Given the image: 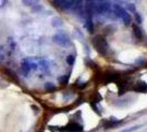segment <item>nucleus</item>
Returning a JSON list of instances; mask_svg holds the SVG:
<instances>
[{"instance_id":"nucleus-5","label":"nucleus","mask_w":147,"mask_h":132,"mask_svg":"<svg viewBox=\"0 0 147 132\" xmlns=\"http://www.w3.org/2000/svg\"><path fill=\"white\" fill-rule=\"evenodd\" d=\"M85 12H86V15H90V17H92V15L96 12L95 0H85Z\"/></svg>"},{"instance_id":"nucleus-1","label":"nucleus","mask_w":147,"mask_h":132,"mask_svg":"<svg viewBox=\"0 0 147 132\" xmlns=\"http://www.w3.org/2000/svg\"><path fill=\"white\" fill-rule=\"evenodd\" d=\"M112 12L114 13V15H115L116 18L121 19L122 21L124 22L125 25H129V24H131V22H132V17H131V15L128 13V11H127L123 6H121V5H118V3L112 5Z\"/></svg>"},{"instance_id":"nucleus-17","label":"nucleus","mask_w":147,"mask_h":132,"mask_svg":"<svg viewBox=\"0 0 147 132\" xmlns=\"http://www.w3.org/2000/svg\"><path fill=\"white\" fill-rule=\"evenodd\" d=\"M7 5V0H0V8H3Z\"/></svg>"},{"instance_id":"nucleus-18","label":"nucleus","mask_w":147,"mask_h":132,"mask_svg":"<svg viewBox=\"0 0 147 132\" xmlns=\"http://www.w3.org/2000/svg\"><path fill=\"white\" fill-rule=\"evenodd\" d=\"M61 81H62V84H66L67 81H69V76H65V77H64V78H62Z\"/></svg>"},{"instance_id":"nucleus-8","label":"nucleus","mask_w":147,"mask_h":132,"mask_svg":"<svg viewBox=\"0 0 147 132\" xmlns=\"http://www.w3.org/2000/svg\"><path fill=\"white\" fill-rule=\"evenodd\" d=\"M51 24L52 27H54V28H61L63 25V20L61 18H59V17H55V18L52 19Z\"/></svg>"},{"instance_id":"nucleus-10","label":"nucleus","mask_w":147,"mask_h":132,"mask_svg":"<svg viewBox=\"0 0 147 132\" xmlns=\"http://www.w3.org/2000/svg\"><path fill=\"white\" fill-rule=\"evenodd\" d=\"M137 90H140L142 93H147V85L145 83H140L137 85Z\"/></svg>"},{"instance_id":"nucleus-13","label":"nucleus","mask_w":147,"mask_h":132,"mask_svg":"<svg viewBox=\"0 0 147 132\" xmlns=\"http://www.w3.org/2000/svg\"><path fill=\"white\" fill-rule=\"evenodd\" d=\"M126 10H127V11H129V12L135 13V12H136L135 5H134V3H127V5H126Z\"/></svg>"},{"instance_id":"nucleus-6","label":"nucleus","mask_w":147,"mask_h":132,"mask_svg":"<svg viewBox=\"0 0 147 132\" xmlns=\"http://www.w3.org/2000/svg\"><path fill=\"white\" fill-rule=\"evenodd\" d=\"M84 27H85V29L88 30L90 33H93V31H94V23H93V19H92V17L86 15Z\"/></svg>"},{"instance_id":"nucleus-2","label":"nucleus","mask_w":147,"mask_h":132,"mask_svg":"<svg viewBox=\"0 0 147 132\" xmlns=\"http://www.w3.org/2000/svg\"><path fill=\"white\" fill-rule=\"evenodd\" d=\"M92 43H93V46L96 50V52L101 55H105L109 51V43L102 35H96L93 37Z\"/></svg>"},{"instance_id":"nucleus-3","label":"nucleus","mask_w":147,"mask_h":132,"mask_svg":"<svg viewBox=\"0 0 147 132\" xmlns=\"http://www.w3.org/2000/svg\"><path fill=\"white\" fill-rule=\"evenodd\" d=\"M52 41L55 44L60 45V46H67V45L70 44V42H71L69 35L66 34L64 31H59V32H57V33L52 37Z\"/></svg>"},{"instance_id":"nucleus-4","label":"nucleus","mask_w":147,"mask_h":132,"mask_svg":"<svg viewBox=\"0 0 147 132\" xmlns=\"http://www.w3.org/2000/svg\"><path fill=\"white\" fill-rule=\"evenodd\" d=\"M96 12L100 15H105L112 9L111 0H95Z\"/></svg>"},{"instance_id":"nucleus-15","label":"nucleus","mask_w":147,"mask_h":132,"mask_svg":"<svg viewBox=\"0 0 147 132\" xmlns=\"http://www.w3.org/2000/svg\"><path fill=\"white\" fill-rule=\"evenodd\" d=\"M135 18H136V21L138 22V23H142L143 19H142V15H140L138 12H135Z\"/></svg>"},{"instance_id":"nucleus-7","label":"nucleus","mask_w":147,"mask_h":132,"mask_svg":"<svg viewBox=\"0 0 147 132\" xmlns=\"http://www.w3.org/2000/svg\"><path fill=\"white\" fill-rule=\"evenodd\" d=\"M133 32H134L135 37H137L138 40H142V39H143V31H142V29H140L137 24H134V25H133Z\"/></svg>"},{"instance_id":"nucleus-14","label":"nucleus","mask_w":147,"mask_h":132,"mask_svg":"<svg viewBox=\"0 0 147 132\" xmlns=\"http://www.w3.org/2000/svg\"><path fill=\"white\" fill-rule=\"evenodd\" d=\"M6 59V52H5V49L2 46H0V62L5 61Z\"/></svg>"},{"instance_id":"nucleus-12","label":"nucleus","mask_w":147,"mask_h":132,"mask_svg":"<svg viewBox=\"0 0 147 132\" xmlns=\"http://www.w3.org/2000/svg\"><path fill=\"white\" fill-rule=\"evenodd\" d=\"M74 62H75V57H74L73 55H67L66 56V63L70 66H73Z\"/></svg>"},{"instance_id":"nucleus-11","label":"nucleus","mask_w":147,"mask_h":132,"mask_svg":"<svg viewBox=\"0 0 147 132\" xmlns=\"http://www.w3.org/2000/svg\"><path fill=\"white\" fill-rule=\"evenodd\" d=\"M140 128H142V125H134L132 128H127V129H124V130H122V131L119 132H134L136 131V130H138V129H140Z\"/></svg>"},{"instance_id":"nucleus-9","label":"nucleus","mask_w":147,"mask_h":132,"mask_svg":"<svg viewBox=\"0 0 147 132\" xmlns=\"http://www.w3.org/2000/svg\"><path fill=\"white\" fill-rule=\"evenodd\" d=\"M21 1H22V3H23L24 6L32 7V6H36V5H38L40 0H21Z\"/></svg>"},{"instance_id":"nucleus-16","label":"nucleus","mask_w":147,"mask_h":132,"mask_svg":"<svg viewBox=\"0 0 147 132\" xmlns=\"http://www.w3.org/2000/svg\"><path fill=\"white\" fill-rule=\"evenodd\" d=\"M45 89H51V90H53L54 89V86H53V84L52 83H45Z\"/></svg>"}]
</instances>
